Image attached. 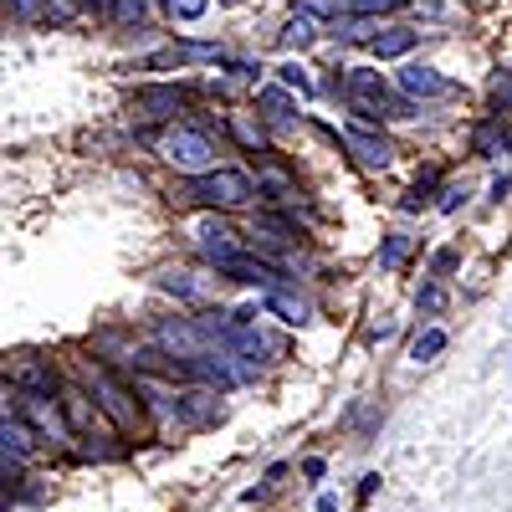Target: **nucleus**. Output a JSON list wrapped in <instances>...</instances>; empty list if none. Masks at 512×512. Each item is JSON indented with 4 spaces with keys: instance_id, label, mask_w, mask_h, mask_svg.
Here are the masks:
<instances>
[{
    "instance_id": "obj_1",
    "label": "nucleus",
    "mask_w": 512,
    "mask_h": 512,
    "mask_svg": "<svg viewBox=\"0 0 512 512\" xmlns=\"http://www.w3.org/2000/svg\"><path fill=\"white\" fill-rule=\"evenodd\" d=\"M256 195H262V185H251L246 169H210V175H195L185 185L180 200H195V205H210V210H236V205H251Z\"/></svg>"
},
{
    "instance_id": "obj_2",
    "label": "nucleus",
    "mask_w": 512,
    "mask_h": 512,
    "mask_svg": "<svg viewBox=\"0 0 512 512\" xmlns=\"http://www.w3.org/2000/svg\"><path fill=\"white\" fill-rule=\"evenodd\" d=\"M159 159L175 164V169H185L190 180H195V175H210V169H221L210 134H205V128H185V123H180V128H164V134H159Z\"/></svg>"
},
{
    "instance_id": "obj_3",
    "label": "nucleus",
    "mask_w": 512,
    "mask_h": 512,
    "mask_svg": "<svg viewBox=\"0 0 512 512\" xmlns=\"http://www.w3.org/2000/svg\"><path fill=\"white\" fill-rule=\"evenodd\" d=\"M82 374H88L93 400L103 405V415L118 425V431H139L144 410H139V400H134V384H118V379H113L103 364H93V359H82Z\"/></svg>"
},
{
    "instance_id": "obj_4",
    "label": "nucleus",
    "mask_w": 512,
    "mask_h": 512,
    "mask_svg": "<svg viewBox=\"0 0 512 512\" xmlns=\"http://www.w3.org/2000/svg\"><path fill=\"white\" fill-rule=\"evenodd\" d=\"M154 344L169 354V359H205V354H216V338H210L195 318H164L154 328Z\"/></svg>"
},
{
    "instance_id": "obj_5",
    "label": "nucleus",
    "mask_w": 512,
    "mask_h": 512,
    "mask_svg": "<svg viewBox=\"0 0 512 512\" xmlns=\"http://www.w3.org/2000/svg\"><path fill=\"white\" fill-rule=\"evenodd\" d=\"M349 108H354L359 123H379V118L405 113L400 103H390V88H384V77L369 72V67H354V77H349Z\"/></svg>"
},
{
    "instance_id": "obj_6",
    "label": "nucleus",
    "mask_w": 512,
    "mask_h": 512,
    "mask_svg": "<svg viewBox=\"0 0 512 512\" xmlns=\"http://www.w3.org/2000/svg\"><path fill=\"white\" fill-rule=\"evenodd\" d=\"M195 246H200L205 262H216V272H226V267L236 262V256H246L241 231H236V226H226L221 216H205V221L195 226Z\"/></svg>"
},
{
    "instance_id": "obj_7",
    "label": "nucleus",
    "mask_w": 512,
    "mask_h": 512,
    "mask_svg": "<svg viewBox=\"0 0 512 512\" xmlns=\"http://www.w3.org/2000/svg\"><path fill=\"white\" fill-rule=\"evenodd\" d=\"M16 400H21V415L36 425V436H41V441H52V446L72 441V425H67L62 400H52V395H26V390H16Z\"/></svg>"
},
{
    "instance_id": "obj_8",
    "label": "nucleus",
    "mask_w": 512,
    "mask_h": 512,
    "mask_svg": "<svg viewBox=\"0 0 512 512\" xmlns=\"http://www.w3.org/2000/svg\"><path fill=\"white\" fill-rule=\"evenodd\" d=\"M344 144L354 149V159H359L364 169H390V159H395L390 139H384V134H374V128H369V123H359V118L344 128Z\"/></svg>"
},
{
    "instance_id": "obj_9",
    "label": "nucleus",
    "mask_w": 512,
    "mask_h": 512,
    "mask_svg": "<svg viewBox=\"0 0 512 512\" xmlns=\"http://www.w3.org/2000/svg\"><path fill=\"white\" fill-rule=\"evenodd\" d=\"M62 410H67L72 436H93L98 425H103V405H98L88 390H62Z\"/></svg>"
},
{
    "instance_id": "obj_10",
    "label": "nucleus",
    "mask_w": 512,
    "mask_h": 512,
    "mask_svg": "<svg viewBox=\"0 0 512 512\" xmlns=\"http://www.w3.org/2000/svg\"><path fill=\"white\" fill-rule=\"evenodd\" d=\"M36 441H41L36 425H26L21 415L6 410V420H0V451H6L11 461H31V456H36Z\"/></svg>"
},
{
    "instance_id": "obj_11",
    "label": "nucleus",
    "mask_w": 512,
    "mask_h": 512,
    "mask_svg": "<svg viewBox=\"0 0 512 512\" xmlns=\"http://www.w3.org/2000/svg\"><path fill=\"white\" fill-rule=\"evenodd\" d=\"M134 108L139 118H169V113H180L185 108V88H169V82H159V88H144V93H134Z\"/></svg>"
},
{
    "instance_id": "obj_12",
    "label": "nucleus",
    "mask_w": 512,
    "mask_h": 512,
    "mask_svg": "<svg viewBox=\"0 0 512 512\" xmlns=\"http://www.w3.org/2000/svg\"><path fill=\"white\" fill-rule=\"evenodd\" d=\"M400 93H405V98H446V93H451V82H446L436 67L410 62V67L400 72Z\"/></svg>"
},
{
    "instance_id": "obj_13",
    "label": "nucleus",
    "mask_w": 512,
    "mask_h": 512,
    "mask_svg": "<svg viewBox=\"0 0 512 512\" xmlns=\"http://www.w3.org/2000/svg\"><path fill=\"white\" fill-rule=\"evenodd\" d=\"M415 41H420V31H410V26H384V31L369 36V52H374L379 62H390V57H405Z\"/></svg>"
},
{
    "instance_id": "obj_14",
    "label": "nucleus",
    "mask_w": 512,
    "mask_h": 512,
    "mask_svg": "<svg viewBox=\"0 0 512 512\" xmlns=\"http://www.w3.org/2000/svg\"><path fill=\"white\" fill-rule=\"evenodd\" d=\"M11 379H16V390H26V395H52L57 390V374L47 364H36V359H21L11 369Z\"/></svg>"
},
{
    "instance_id": "obj_15",
    "label": "nucleus",
    "mask_w": 512,
    "mask_h": 512,
    "mask_svg": "<svg viewBox=\"0 0 512 512\" xmlns=\"http://www.w3.org/2000/svg\"><path fill=\"white\" fill-rule=\"evenodd\" d=\"M221 405H216V390H190L180 395V425H205V420H216Z\"/></svg>"
},
{
    "instance_id": "obj_16",
    "label": "nucleus",
    "mask_w": 512,
    "mask_h": 512,
    "mask_svg": "<svg viewBox=\"0 0 512 512\" xmlns=\"http://www.w3.org/2000/svg\"><path fill=\"white\" fill-rule=\"evenodd\" d=\"M282 52H303V47H313V41H318V16H303V11H297L287 26H282Z\"/></svg>"
},
{
    "instance_id": "obj_17",
    "label": "nucleus",
    "mask_w": 512,
    "mask_h": 512,
    "mask_svg": "<svg viewBox=\"0 0 512 512\" xmlns=\"http://www.w3.org/2000/svg\"><path fill=\"white\" fill-rule=\"evenodd\" d=\"M267 313H277L282 323H308V303L303 297H292V292H267Z\"/></svg>"
},
{
    "instance_id": "obj_18",
    "label": "nucleus",
    "mask_w": 512,
    "mask_h": 512,
    "mask_svg": "<svg viewBox=\"0 0 512 512\" xmlns=\"http://www.w3.org/2000/svg\"><path fill=\"white\" fill-rule=\"evenodd\" d=\"M231 134H236V144H246L251 154H267V134H262V123H256V118L236 113V118H231Z\"/></svg>"
},
{
    "instance_id": "obj_19",
    "label": "nucleus",
    "mask_w": 512,
    "mask_h": 512,
    "mask_svg": "<svg viewBox=\"0 0 512 512\" xmlns=\"http://www.w3.org/2000/svg\"><path fill=\"white\" fill-rule=\"evenodd\" d=\"M256 108H262L272 123H292V98H287L282 88H267L262 98H256Z\"/></svg>"
},
{
    "instance_id": "obj_20",
    "label": "nucleus",
    "mask_w": 512,
    "mask_h": 512,
    "mask_svg": "<svg viewBox=\"0 0 512 512\" xmlns=\"http://www.w3.org/2000/svg\"><path fill=\"white\" fill-rule=\"evenodd\" d=\"M441 349H446V333H441V328H425V333L415 338V349H410V359H415V364H431V359H436Z\"/></svg>"
},
{
    "instance_id": "obj_21",
    "label": "nucleus",
    "mask_w": 512,
    "mask_h": 512,
    "mask_svg": "<svg viewBox=\"0 0 512 512\" xmlns=\"http://www.w3.org/2000/svg\"><path fill=\"white\" fill-rule=\"evenodd\" d=\"M277 77H282V88H292L297 98H313V77H308L303 67H297V62H282V67H277Z\"/></svg>"
},
{
    "instance_id": "obj_22",
    "label": "nucleus",
    "mask_w": 512,
    "mask_h": 512,
    "mask_svg": "<svg viewBox=\"0 0 512 512\" xmlns=\"http://www.w3.org/2000/svg\"><path fill=\"white\" fill-rule=\"evenodd\" d=\"M159 6H164V16H169V21H200L210 0H159Z\"/></svg>"
},
{
    "instance_id": "obj_23",
    "label": "nucleus",
    "mask_w": 512,
    "mask_h": 512,
    "mask_svg": "<svg viewBox=\"0 0 512 512\" xmlns=\"http://www.w3.org/2000/svg\"><path fill=\"white\" fill-rule=\"evenodd\" d=\"M118 26H139L149 16V0H113V11H108Z\"/></svg>"
},
{
    "instance_id": "obj_24",
    "label": "nucleus",
    "mask_w": 512,
    "mask_h": 512,
    "mask_svg": "<svg viewBox=\"0 0 512 512\" xmlns=\"http://www.w3.org/2000/svg\"><path fill=\"white\" fill-rule=\"evenodd\" d=\"M297 11H303V16H344L349 11V0H297Z\"/></svg>"
},
{
    "instance_id": "obj_25",
    "label": "nucleus",
    "mask_w": 512,
    "mask_h": 512,
    "mask_svg": "<svg viewBox=\"0 0 512 512\" xmlns=\"http://www.w3.org/2000/svg\"><path fill=\"white\" fill-rule=\"evenodd\" d=\"M405 256H410V236H390V241H384V251H379V262L384 267H400Z\"/></svg>"
},
{
    "instance_id": "obj_26",
    "label": "nucleus",
    "mask_w": 512,
    "mask_h": 512,
    "mask_svg": "<svg viewBox=\"0 0 512 512\" xmlns=\"http://www.w3.org/2000/svg\"><path fill=\"white\" fill-rule=\"evenodd\" d=\"M405 0H349L354 16H384V11H400Z\"/></svg>"
},
{
    "instance_id": "obj_27",
    "label": "nucleus",
    "mask_w": 512,
    "mask_h": 512,
    "mask_svg": "<svg viewBox=\"0 0 512 512\" xmlns=\"http://www.w3.org/2000/svg\"><path fill=\"white\" fill-rule=\"evenodd\" d=\"M159 282H164V287H169V292H180V297H190V303H195V297H200V287H195V282H190V277H185V272H164V277H159Z\"/></svg>"
},
{
    "instance_id": "obj_28",
    "label": "nucleus",
    "mask_w": 512,
    "mask_h": 512,
    "mask_svg": "<svg viewBox=\"0 0 512 512\" xmlns=\"http://www.w3.org/2000/svg\"><path fill=\"white\" fill-rule=\"evenodd\" d=\"M415 303H420L425 313H441V308H446V287H436V282H431V287H420Z\"/></svg>"
},
{
    "instance_id": "obj_29",
    "label": "nucleus",
    "mask_w": 512,
    "mask_h": 512,
    "mask_svg": "<svg viewBox=\"0 0 512 512\" xmlns=\"http://www.w3.org/2000/svg\"><path fill=\"white\" fill-rule=\"evenodd\" d=\"M497 139H512V134H507L502 123H487V128H477V139H472V144H477V154H487V149H492Z\"/></svg>"
},
{
    "instance_id": "obj_30",
    "label": "nucleus",
    "mask_w": 512,
    "mask_h": 512,
    "mask_svg": "<svg viewBox=\"0 0 512 512\" xmlns=\"http://www.w3.org/2000/svg\"><path fill=\"white\" fill-rule=\"evenodd\" d=\"M461 195H466L461 185H446V190H441V210H456V205H461Z\"/></svg>"
},
{
    "instance_id": "obj_31",
    "label": "nucleus",
    "mask_w": 512,
    "mask_h": 512,
    "mask_svg": "<svg viewBox=\"0 0 512 512\" xmlns=\"http://www.w3.org/2000/svg\"><path fill=\"white\" fill-rule=\"evenodd\" d=\"M507 190H512V180H507V175H497V180H492V200H502Z\"/></svg>"
},
{
    "instance_id": "obj_32",
    "label": "nucleus",
    "mask_w": 512,
    "mask_h": 512,
    "mask_svg": "<svg viewBox=\"0 0 512 512\" xmlns=\"http://www.w3.org/2000/svg\"><path fill=\"white\" fill-rule=\"evenodd\" d=\"M36 11V0H16V16H31Z\"/></svg>"
},
{
    "instance_id": "obj_33",
    "label": "nucleus",
    "mask_w": 512,
    "mask_h": 512,
    "mask_svg": "<svg viewBox=\"0 0 512 512\" xmlns=\"http://www.w3.org/2000/svg\"><path fill=\"white\" fill-rule=\"evenodd\" d=\"M82 6H93V11H113V0H82Z\"/></svg>"
}]
</instances>
